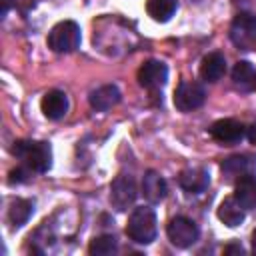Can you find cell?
<instances>
[{"label":"cell","instance_id":"6da1fadb","mask_svg":"<svg viewBox=\"0 0 256 256\" xmlns=\"http://www.w3.org/2000/svg\"><path fill=\"white\" fill-rule=\"evenodd\" d=\"M14 156L32 170L34 174H44L52 166V148L48 142H38V140H18L12 146Z\"/></svg>","mask_w":256,"mask_h":256},{"label":"cell","instance_id":"7a4b0ae2","mask_svg":"<svg viewBox=\"0 0 256 256\" xmlns=\"http://www.w3.org/2000/svg\"><path fill=\"white\" fill-rule=\"evenodd\" d=\"M156 214L148 206H138L132 210L128 224H126V234L132 242L136 244H150L156 238Z\"/></svg>","mask_w":256,"mask_h":256},{"label":"cell","instance_id":"3957f363","mask_svg":"<svg viewBox=\"0 0 256 256\" xmlns=\"http://www.w3.org/2000/svg\"><path fill=\"white\" fill-rule=\"evenodd\" d=\"M80 46V26L74 20H62L48 32V48L58 54H70Z\"/></svg>","mask_w":256,"mask_h":256},{"label":"cell","instance_id":"277c9868","mask_svg":"<svg viewBox=\"0 0 256 256\" xmlns=\"http://www.w3.org/2000/svg\"><path fill=\"white\" fill-rule=\"evenodd\" d=\"M230 40L240 50H252L256 46V16L240 12L230 24Z\"/></svg>","mask_w":256,"mask_h":256},{"label":"cell","instance_id":"5b68a950","mask_svg":"<svg viewBox=\"0 0 256 256\" xmlns=\"http://www.w3.org/2000/svg\"><path fill=\"white\" fill-rule=\"evenodd\" d=\"M206 100V90L200 82L194 80H184L178 84L176 92H174V106L180 112H192L196 108H200Z\"/></svg>","mask_w":256,"mask_h":256},{"label":"cell","instance_id":"8992f818","mask_svg":"<svg viewBox=\"0 0 256 256\" xmlns=\"http://www.w3.org/2000/svg\"><path fill=\"white\" fill-rule=\"evenodd\" d=\"M136 196H138V188H136V182H134V178L130 174H118L112 180V186H110V202H112V206L118 212L128 210L134 204Z\"/></svg>","mask_w":256,"mask_h":256},{"label":"cell","instance_id":"52a82bcc","mask_svg":"<svg viewBox=\"0 0 256 256\" xmlns=\"http://www.w3.org/2000/svg\"><path fill=\"white\" fill-rule=\"evenodd\" d=\"M166 234H168V240L176 248H188L198 240L200 230H198L194 220H190L186 216H176V218L170 220V224L166 228Z\"/></svg>","mask_w":256,"mask_h":256},{"label":"cell","instance_id":"ba28073f","mask_svg":"<svg viewBox=\"0 0 256 256\" xmlns=\"http://www.w3.org/2000/svg\"><path fill=\"white\" fill-rule=\"evenodd\" d=\"M210 136L220 144H236L246 136V126L234 118H222L210 126Z\"/></svg>","mask_w":256,"mask_h":256},{"label":"cell","instance_id":"9c48e42d","mask_svg":"<svg viewBox=\"0 0 256 256\" xmlns=\"http://www.w3.org/2000/svg\"><path fill=\"white\" fill-rule=\"evenodd\" d=\"M168 80V68L160 60H148L138 68V84L146 90H158Z\"/></svg>","mask_w":256,"mask_h":256},{"label":"cell","instance_id":"30bf717a","mask_svg":"<svg viewBox=\"0 0 256 256\" xmlns=\"http://www.w3.org/2000/svg\"><path fill=\"white\" fill-rule=\"evenodd\" d=\"M68 96L62 92V90H50L42 96V102H40V108H42V114L48 118V120H60L66 116L68 112Z\"/></svg>","mask_w":256,"mask_h":256},{"label":"cell","instance_id":"8fae6325","mask_svg":"<svg viewBox=\"0 0 256 256\" xmlns=\"http://www.w3.org/2000/svg\"><path fill=\"white\" fill-rule=\"evenodd\" d=\"M178 184L188 194H200L210 184V174L204 168H186L178 176Z\"/></svg>","mask_w":256,"mask_h":256},{"label":"cell","instance_id":"7c38bea8","mask_svg":"<svg viewBox=\"0 0 256 256\" xmlns=\"http://www.w3.org/2000/svg\"><path fill=\"white\" fill-rule=\"evenodd\" d=\"M168 192V184L166 180L156 172V170H148L142 178V194L150 204H158L166 198Z\"/></svg>","mask_w":256,"mask_h":256},{"label":"cell","instance_id":"4fadbf2b","mask_svg":"<svg viewBox=\"0 0 256 256\" xmlns=\"http://www.w3.org/2000/svg\"><path fill=\"white\" fill-rule=\"evenodd\" d=\"M226 72V58L220 52H210L200 62V78L204 82H218Z\"/></svg>","mask_w":256,"mask_h":256},{"label":"cell","instance_id":"5bb4252c","mask_svg":"<svg viewBox=\"0 0 256 256\" xmlns=\"http://www.w3.org/2000/svg\"><path fill=\"white\" fill-rule=\"evenodd\" d=\"M232 82L240 92H252L256 90V68L248 60L236 62L232 70Z\"/></svg>","mask_w":256,"mask_h":256},{"label":"cell","instance_id":"9a60e30c","mask_svg":"<svg viewBox=\"0 0 256 256\" xmlns=\"http://www.w3.org/2000/svg\"><path fill=\"white\" fill-rule=\"evenodd\" d=\"M118 102H120V90L114 84L100 86L90 94V106L98 112H106L112 106H116Z\"/></svg>","mask_w":256,"mask_h":256},{"label":"cell","instance_id":"2e32d148","mask_svg":"<svg viewBox=\"0 0 256 256\" xmlns=\"http://www.w3.org/2000/svg\"><path fill=\"white\" fill-rule=\"evenodd\" d=\"M244 216H246V214H244V206H242L234 196L222 200L220 206H218V220H220L222 224L230 226V228L240 226V224L244 222Z\"/></svg>","mask_w":256,"mask_h":256},{"label":"cell","instance_id":"e0dca14e","mask_svg":"<svg viewBox=\"0 0 256 256\" xmlns=\"http://www.w3.org/2000/svg\"><path fill=\"white\" fill-rule=\"evenodd\" d=\"M234 198L244 206V210L256 208V176L246 174L238 178L234 186Z\"/></svg>","mask_w":256,"mask_h":256},{"label":"cell","instance_id":"ac0fdd59","mask_svg":"<svg viewBox=\"0 0 256 256\" xmlns=\"http://www.w3.org/2000/svg\"><path fill=\"white\" fill-rule=\"evenodd\" d=\"M252 170V160L248 156H230L222 162V174L226 180H238Z\"/></svg>","mask_w":256,"mask_h":256},{"label":"cell","instance_id":"d6986e66","mask_svg":"<svg viewBox=\"0 0 256 256\" xmlns=\"http://www.w3.org/2000/svg\"><path fill=\"white\" fill-rule=\"evenodd\" d=\"M178 10V0H148L146 12L156 22H168Z\"/></svg>","mask_w":256,"mask_h":256},{"label":"cell","instance_id":"ffe728a7","mask_svg":"<svg viewBox=\"0 0 256 256\" xmlns=\"http://www.w3.org/2000/svg\"><path fill=\"white\" fill-rule=\"evenodd\" d=\"M32 212H34V202H32V200L16 198V200L10 204V210H8V222H10L14 228H20L22 224L28 222V218L32 216Z\"/></svg>","mask_w":256,"mask_h":256},{"label":"cell","instance_id":"44dd1931","mask_svg":"<svg viewBox=\"0 0 256 256\" xmlns=\"http://www.w3.org/2000/svg\"><path fill=\"white\" fill-rule=\"evenodd\" d=\"M116 250H118V242H116V238L110 236V234L96 236V238L90 242V246H88V252H90L92 256H110V254H114Z\"/></svg>","mask_w":256,"mask_h":256},{"label":"cell","instance_id":"7402d4cb","mask_svg":"<svg viewBox=\"0 0 256 256\" xmlns=\"http://www.w3.org/2000/svg\"><path fill=\"white\" fill-rule=\"evenodd\" d=\"M32 174H34L32 170H28L26 166H20V168H16V170L10 172L8 182H10V184H14V182H26V180H30Z\"/></svg>","mask_w":256,"mask_h":256},{"label":"cell","instance_id":"603a6c76","mask_svg":"<svg viewBox=\"0 0 256 256\" xmlns=\"http://www.w3.org/2000/svg\"><path fill=\"white\" fill-rule=\"evenodd\" d=\"M224 254H244V248L240 244H228L224 246Z\"/></svg>","mask_w":256,"mask_h":256},{"label":"cell","instance_id":"cb8c5ba5","mask_svg":"<svg viewBox=\"0 0 256 256\" xmlns=\"http://www.w3.org/2000/svg\"><path fill=\"white\" fill-rule=\"evenodd\" d=\"M246 136H248V140H250L252 144H256V122H252V124L246 128Z\"/></svg>","mask_w":256,"mask_h":256},{"label":"cell","instance_id":"d4e9b609","mask_svg":"<svg viewBox=\"0 0 256 256\" xmlns=\"http://www.w3.org/2000/svg\"><path fill=\"white\" fill-rule=\"evenodd\" d=\"M2 2V8H0V18H4L6 14H8V10H10V6H12V0H0Z\"/></svg>","mask_w":256,"mask_h":256},{"label":"cell","instance_id":"484cf974","mask_svg":"<svg viewBox=\"0 0 256 256\" xmlns=\"http://www.w3.org/2000/svg\"><path fill=\"white\" fill-rule=\"evenodd\" d=\"M252 250H254V254H256V228H254V232H252Z\"/></svg>","mask_w":256,"mask_h":256}]
</instances>
